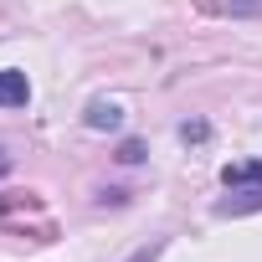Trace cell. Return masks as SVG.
I'll return each instance as SVG.
<instances>
[{
    "label": "cell",
    "instance_id": "7",
    "mask_svg": "<svg viewBox=\"0 0 262 262\" xmlns=\"http://www.w3.org/2000/svg\"><path fill=\"white\" fill-rule=\"evenodd\" d=\"M160 252H165V236H160V242H149V247H139L128 262H160Z\"/></svg>",
    "mask_w": 262,
    "mask_h": 262
},
{
    "label": "cell",
    "instance_id": "2",
    "mask_svg": "<svg viewBox=\"0 0 262 262\" xmlns=\"http://www.w3.org/2000/svg\"><path fill=\"white\" fill-rule=\"evenodd\" d=\"M82 123H88V128H98V134H113V128H123V108H118V103H108V98H93V103H88V113H82Z\"/></svg>",
    "mask_w": 262,
    "mask_h": 262
},
{
    "label": "cell",
    "instance_id": "4",
    "mask_svg": "<svg viewBox=\"0 0 262 262\" xmlns=\"http://www.w3.org/2000/svg\"><path fill=\"white\" fill-rule=\"evenodd\" d=\"M247 211H262V190H247V195H226V201H216V216H247Z\"/></svg>",
    "mask_w": 262,
    "mask_h": 262
},
{
    "label": "cell",
    "instance_id": "9",
    "mask_svg": "<svg viewBox=\"0 0 262 262\" xmlns=\"http://www.w3.org/2000/svg\"><path fill=\"white\" fill-rule=\"evenodd\" d=\"M6 170H11V155H6V149H0V175H6Z\"/></svg>",
    "mask_w": 262,
    "mask_h": 262
},
{
    "label": "cell",
    "instance_id": "1",
    "mask_svg": "<svg viewBox=\"0 0 262 262\" xmlns=\"http://www.w3.org/2000/svg\"><path fill=\"white\" fill-rule=\"evenodd\" d=\"M31 103V82L16 67H0V108H26Z\"/></svg>",
    "mask_w": 262,
    "mask_h": 262
},
{
    "label": "cell",
    "instance_id": "3",
    "mask_svg": "<svg viewBox=\"0 0 262 262\" xmlns=\"http://www.w3.org/2000/svg\"><path fill=\"white\" fill-rule=\"evenodd\" d=\"M221 185H262V160H242V165H221Z\"/></svg>",
    "mask_w": 262,
    "mask_h": 262
},
{
    "label": "cell",
    "instance_id": "6",
    "mask_svg": "<svg viewBox=\"0 0 262 262\" xmlns=\"http://www.w3.org/2000/svg\"><path fill=\"white\" fill-rule=\"evenodd\" d=\"M139 160H144V144L139 139H123L118 144V165H139Z\"/></svg>",
    "mask_w": 262,
    "mask_h": 262
},
{
    "label": "cell",
    "instance_id": "8",
    "mask_svg": "<svg viewBox=\"0 0 262 262\" xmlns=\"http://www.w3.org/2000/svg\"><path fill=\"white\" fill-rule=\"evenodd\" d=\"M206 134H211V128H206V123H180V139H185V144H190V139H195V144H201V139H206Z\"/></svg>",
    "mask_w": 262,
    "mask_h": 262
},
{
    "label": "cell",
    "instance_id": "5",
    "mask_svg": "<svg viewBox=\"0 0 262 262\" xmlns=\"http://www.w3.org/2000/svg\"><path fill=\"white\" fill-rule=\"evenodd\" d=\"M226 16H262V0H221Z\"/></svg>",
    "mask_w": 262,
    "mask_h": 262
}]
</instances>
